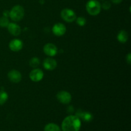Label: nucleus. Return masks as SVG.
Masks as SVG:
<instances>
[{"mask_svg":"<svg viewBox=\"0 0 131 131\" xmlns=\"http://www.w3.org/2000/svg\"><path fill=\"white\" fill-rule=\"evenodd\" d=\"M111 1L115 4H119L122 1V0H111Z\"/></svg>","mask_w":131,"mask_h":131,"instance_id":"23","label":"nucleus"},{"mask_svg":"<svg viewBox=\"0 0 131 131\" xmlns=\"http://www.w3.org/2000/svg\"><path fill=\"white\" fill-rule=\"evenodd\" d=\"M86 9L91 15H97L101 10V5L97 0H90L86 5Z\"/></svg>","mask_w":131,"mask_h":131,"instance_id":"3","label":"nucleus"},{"mask_svg":"<svg viewBox=\"0 0 131 131\" xmlns=\"http://www.w3.org/2000/svg\"><path fill=\"white\" fill-rule=\"evenodd\" d=\"M61 16L62 19L67 23H72L76 19L75 13L69 8L63 9L61 12Z\"/></svg>","mask_w":131,"mask_h":131,"instance_id":"4","label":"nucleus"},{"mask_svg":"<svg viewBox=\"0 0 131 131\" xmlns=\"http://www.w3.org/2000/svg\"><path fill=\"white\" fill-rule=\"evenodd\" d=\"M76 22L77 24H78L80 26H83L86 24V20L85 18H84L83 17H79L76 18Z\"/></svg>","mask_w":131,"mask_h":131,"instance_id":"19","label":"nucleus"},{"mask_svg":"<svg viewBox=\"0 0 131 131\" xmlns=\"http://www.w3.org/2000/svg\"><path fill=\"white\" fill-rule=\"evenodd\" d=\"M56 97L61 103L65 104L70 103L72 100L71 94L67 91H61L58 92L56 95Z\"/></svg>","mask_w":131,"mask_h":131,"instance_id":"5","label":"nucleus"},{"mask_svg":"<svg viewBox=\"0 0 131 131\" xmlns=\"http://www.w3.org/2000/svg\"><path fill=\"white\" fill-rule=\"evenodd\" d=\"M8 78L9 80L14 83H17L21 81V74L17 70H12L8 74Z\"/></svg>","mask_w":131,"mask_h":131,"instance_id":"8","label":"nucleus"},{"mask_svg":"<svg viewBox=\"0 0 131 131\" xmlns=\"http://www.w3.org/2000/svg\"><path fill=\"white\" fill-rule=\"evenodd\" d=\"M3 17H8L9 16V14H10V12L8 11V10H5L3 12Z\"/></svg>","mask_w":131,"mask_h":131,"instance_id":"22","label":"nucleus"},{"mask_svg":"<svg viewBox=\"0 0 131 131\" xmlns=\"http://www.w3.org/2000/svg\"><path fill=\"white\" fill-rule=\"evenodd\" d=\"M24 16V9L20 5H15L10 11L9 17L15 22L20 21Z\"/></svg>","mask_w":131,"mask_h":131,"instance_id":"2","label":"nucleus"},{"mask_svg":"<svg viewBox=\"0 0 131 131\" xmlns=\"http://www.w3.org/2000/svg\"><path fill=\"white\" fill-rule=\"evenodd\" d=\"M23 47V43L20 40L14 39L10 41L9 43V48L10 50L14 52H17L20 51Z\"/></svg>","mask_w":131,"mask_h":131,"instance_id":"10","label":"nucleus"},{"mask_svg":"<svg viewBox=\"0 0 131 131\" xmlns=\"http://www.w3.org/2000/svg\"><path fill=\"white\" fill-rule=\"evenodd\" d=\"M126 60H127V61L128 63L130 64V63H131V55H130V53H129L127 54V57H126Z\"/></svg>","mask_w":131,"mask_h":131,"instance_id":"21","label":"nucleus"},{"mask_svg":"<svg viewBox=\"0 0 131 131\" xmlns=\"http://www.w3.org/2000/svg\"><path fill=\"white\" fill-rule=\"evenodd\" d=\"M44 131H61V129L57 124L50 123L45 126Z\"/></svg>","mask_w":131,"mask_h":131,"instance_id":"14","label":"nucleus"},{"mask_svg":"<svg viewBox=\"0 0 131 131\" xmlns=\"http://www.w3.org/2000/svg\"><path fill=\"white\" fill-rule=\"evenodd\" d=\"M43 52L49 56H54L58 52V49L53 43H46L43 47Z\"/></svg>","mask_w":131,"mask_h":131,"instance_id":"7","label":"nucleus"},{"mask_svg":"<svg viewBox=\"0 0 131 131\" xmlns=\"http://www.w3.org/2000/svg\"><path fill=\"white\" fill-rule=\"evenodd\" d=\"M8 98V93L5 91H0V105H3L6 102Z\"/></svg>","mask_w":131,"mask_h":131,"instance_id":"16","label":"nucleus"},{"mask_svg":"<svg viewBox=\"0 0 131 131\" xmlns=\"http://www.w3.org/2000/svg\"><path fill=\"white\" fill-rule=\"evenodd\" d=\"M76 116H78V117L81 118L83 120L86 122H90L93 119V116H92V114L88 112L80 113L79 114H78Z\"/></svg>","mask_w":131,"mask_h":131,"instance_id":"15","label":"nucleus"},{"mask_svg":"<svg viewBox=\"0 0 131 131\" xmlns=\"http://www.w3.org/2000/svg\"><path fill=\"white\" fill-rule=\"evenodd\" d=\"M8 31L11 35L14 36H18L20 34L21 32V29L20 27L16 23H9L7 26Z\"/></svg>","mask_w":131,"mask_h":131,"instance_id":"11","label":"nucleus"},{"mask_svg":"<svg viewBox=\"0 0 131 131\" xmlns=\"http://www.w3.org/2000/svg\"><path fill=\"white\" fill-rule=\"evenodd\" d=\"M101 7H102V8L104 10H109L111 8V3L109 1H105L102 3Z\"/></svg>","mask_w":131,"mask_h":131,"instance_id":"20","label":"nucleus"},{"mask_svg":"<svg viewBox=\"0 0 131 131\" xmlns=\"http://www.w3.org/2000/svg\"><path fill=\"white\" fill-rule=\"evenodd\" d=\"M57 67V62L54 59L48 58L43 61V67L47 70H52Z\"/></svg>","mask_w":131,"mask_h":131,"instance_id":"12","label":"nucleus"},{"mask_svg":"<svg viewBox=\"0 0 131 131\" xmlns=\"http://www.w3.org/2000/svg\"><path fill=\"white\" fill-rule=\"evenodd\" d=\"M81 126L80 118L76 115H70L65 118L61 124L63 131H79Z\"/></svg>","mask_w":131,"mask_h":131,"instance_id":"1","label":"nucleus"},{"mask_svg":"<svg viewBox=\"0 0 131 131\" xmlns=\"http://www.w3.org/2000/svg\"><path fill=\"white\" fill-rule=\"evenodd\" d=\"M43 78V72L41 69H33L29 73V78L32 81L38 82L40 81Z\"/></svg>","mask_w":131,"mask_h":131,"instance_id":"6","label":"nucleus"},{"mask_svg":"<svg viewBox=\"0 0 131 131\" xmlns=\"http://www.w3.org/2000/svg\"><path fill=\"white\" fill-rule=\"evenodd\" d=\"M52 32L58 37L63 35L66 32V27L62 23H57L52 27Z\"/></svg>","mask_w":131,"mask_h":131,"instance_id":"9","label":"nucleus"},{"mask_svg":"<svg viewBox=\"0 0 131 131\" xmlns=\"http://www.w3.org/2000/svg\"><path fill=\"white\" fill-rule=\"evenodd\" d=\"M128 38H129V35L128 33H127L125 31H120L118 33L117 35V39L120 43H125L127 41Z\"/></svg>","mask_w":131,"mask_h":131,"instance_id":"13","label":"nucleus"},{"mask_svg":"<svg viewBox=\"0 0 131 131\" xmlns=\"http://www.w3.org/2000/svg\"><path fill=\"white\" fill-rule=\"evenodd\" d=\"M29 65L31 67L33 68H36L40 64V60L37 57L32 58L30 60H29Z\"/></svg>","mask_w":131,"mask_h":131,"instance_id":"17","label":"nucleus"},{"mask_svg":"<svg viewBox=\"0 0 131 131\" xmlns=\"http://www.w3.org/2000/svg\"><path fill=\"white\" fill-rule=\"evenodd\" d=\"M9 20L8 17H2L0 18V26L1 27H7L9 24Z\"/></svg>","mask_w":131,"mask_h":131,"instance_id":"18","label":"nucleus"}]
</instances>
